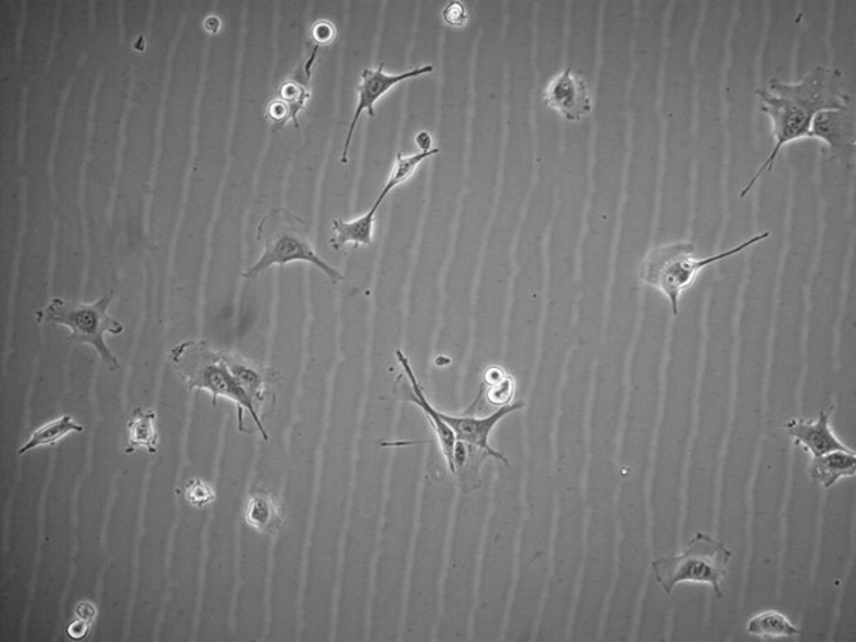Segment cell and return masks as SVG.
Returning <instances> with one entry per match:
<instances>
[{"label":"cell","mask_w":856,"mask_h":642,"mask_svg":"<svg viewBox=\"0 0 856 642\" xmlns=\"http://www.w3.org/2000/svg\"><path fill=\"white\" fill-rule=\"evenodd\" d=\"M761 100L763 115L771 123L773 148L765 159L763 166L755 172L753 179L741 191L745 199L754 186L767 172H771L781 150L801 140H809L810 126L819 113L836 111L851 102L846 95L844 79L840 71L817 66L795 84H786L778 79L768 84L757 92Z\"/></svg>","instance_id":"6da1fadb"},{"label":"cell","mask_w":856,"mask_h":642,"mask_svg":"<svg viewBox=\"0 0 856 642\" xmlns=\"http://www.w3.org/2000/svg\"><path fill=\"white\" fill-rule=\"evenodd\" d=\"M768 238H771V231H763L727 252L708 257L696 256V248L692 241H669L655 246L640 263L639 280L650 289L659 291L671 307L674 317H677L680 314L682 294L695 285L705 268L737 256Z\"/></svg>","instance_id":"7a4b0ae2"},{"label":"cell","mask_w":856,"mask_h":642,"mask_svg":"<svg viewBox=\"0 0 856 642\" xmlns=\"http://www.w3.org/2000/svg\"><path fill=\"white\" fill-rule=\"evenodd\" d=\"M171 360L176 375L186 382L189 391H207L213 405L217 404L218 398L229 400L236 407L239 430L246 431L244 417L249 414L263 439L268 440L262 417L241 389L226 362L225 353L216 352L204 341L188 340L172 349Z\"/></svg>","instance_id":"3957f363"},{"label":"cell","mask_w":856,"mask_h":642,"mask_svg":"<svg viewBox=\"0 0 856 642\" xmlns=\"http://www.w3.org/2000/svg\"><path fill=\"white\" fill-rule=\"evenodd\" d=\"M256 239L263 246L262 256L241 273L246 280L257 279L268 268L284 267L293 262L312 264L325 273L330 284L339 285L345 279L343 273L318 256L310 241L307 223L285 207H275L266 213L257 225Z\"/></svg>","instance_id":"277c9868"},{"label":"cell","mask_w":856,"mask_h":642,"mask_svg":"<svg viewBox=\"0 0 856 642\" xmlns=\"http://www.w3.org/2000/svg\"><path fill=\"white\" fill-rule=\"evenodd\" d=\"M115 299L113 289L104 293L93 303L72 302V300L54 298L47 307L38 310L36 317L39 323L65 326L71 330L67 341L72 344H86L95 349L109 370H121L119 360L109 349L104 335L119 336L125 325L109 314L108 310Z\"/></svg>","instance_id":"5b68a950"},{"label":"cell","mask_w":856,"mask_h":642,"mask_svg":"<svg viewBox=\"0 0 856 642\" xmlns=\"http://www.w3.org/2000/svg\"><path fill=\"white\" fill-rule=\"evenodd\" d=\"M732 553L721 541L705 532H696L681 553L655 558V580L669 595L681 582H698L712 587L715 595L722 599L721 584L727 577Z\"/></svg>","instance_id":"8992f818"},{"label":"cell","mask_w":856,"mask_h":642,"mask_svg":"<svg viewBox=\"0 0 856 642\" xmlns=\"http://www.w3.org/2000/svg\"><path fill=\"white\" fill-rule=\"evenodd\" d=\"M385 63H380L377 70H364L362 75H360L356 111H354L353 119L350 122L348 138H345L343 153H341V163L343 165L349 163L350 146H352L354 130H356L363 113L366 112L368 117L373 119V117H376V103L379 102L382 96H386L391 89L405 80L430 75L435 71V66L426 65L390 75V73L385 71Z\"/></svg>","instance_id":"52a82bcc"},{"label":"cell","mask_w":856,"mask_h":642,"mask_svg":"<svg viewBox=\"0 0 856 642\" xmlns=\"http://www.w3.org/2000/svg\"><path fill=\"white\" fill-rule=\"evenodd\" d=\"M855 139L854 100L836 111L822 112L814 117L809 140L826 144L830 156L842 166L854 167Z\"/></svg>","instance_id":"ba28073f"},{"label":"cell","mask_w":856,"mask_h":642,"mask_svg":"<svg viewBox=\"0 0 856 642\" xmlns=\"http://www.w3.org/2000/svg\"><path fill=\"white\" fill-rule=\"evenodd\" d=\"M544 103L562 119L577 123L593 112V92L587 80L572 70L551 77L544 90Z\"/></svg>","instance_id":"9c48e42d"},{"label":"cell","mask_w":856,"mask_h":642,"mask_svg":"<svg viewBox=\"0 0 856 642\" xmlns=\"http://www.w3.org/2000/svg\"><path fill=\"white\" fill-rule=\"evenodd\" d=\"M318 47L314 45L313 52L310 56L293 72L290 79H287L280 86L277 98L270 103L268 108V117L276 125L286 126L287 123H293L295 129H299V115L300 112L306 108L307 100L312 98L313 66L317 61Z\"/></svg>","instance_id":"30bf717a"},{"label":"cell","mask_w":856,"mask_h":642,"mask_svg":"<svg viewBox=\"0 0 856 642\" xmlns=\"http://www.w3.org/2000/svg\"><path fill=\"white\" fill-rule=\"evenodd\" d=\"M524 405L526 404L523 402L505 405V407H500L491 413L490 416L486 417L453 416V414L444 412H440V416L448 423L449 427L452 428L455 437H457V441H463V443L471 445V448L480 450V452L489 455L490 458L499 460V462L504 463L505 466H509L505 455L491 448L490 436L503 418L509 416L512 413H516L517 410H521Z\"/></svg>","instance_id":"8fae6325"},{"label":"cell","mask_w":856,"mask_h":642,"mask_svg":"<svg viewBox=\"0 0 856 642\" xmlns=\"http://www.w3.org/2000/svg\"><path fill=\"white\" fill-rule=\"evenodd\" d=\"M835 412V404L830 405L827 410H821L817 418L813 420H803V418H794L784 425L786 436L794 441L795 445L803 449L805 453L810 455V458L819 457L838 450H851L848 445L842 443L835 436L831 428L832 413Z\"/></svg>","instance_id":"7c38bea8"},{"label":"cell","mask_w":856,"mask_h":642,"mask_svg":"<svg viewBox=\"0 0 856 642\" xmlns=\"http://www.w3.org/2000/svg\"><path fill=\"white\" fill-rule=\"evenodd\" d=\"M395 357H398L399 363L402 364L405 377H407L410 385H412L413 395L412 399H410V403L420 408L428 423H430L437 444H439V450L441 455H443L445 466H448L450 475L454 476V449L455 443H457V437H455L454 431L449 427L448 423L441 418L440 410L432 407L430 400L427 399L425 390H423L420 381H418L416 373H414L412 364H410L408 357L405 356L402 350L395 352Z\"/></svg>","instance_id":"4fadbf2b"},{"label":"cell","mask_w":856,"mask_h":642,"mask_svg":"<svg viewBox=\"0 0 856 642\" xmlns=\"http://www.w3.org/2000/svg\"><path fill=\"white\" fill-rule=\"evenodd\" d=\"M225 357L241 389L248 394L250 403L262 417L264 405L270 400L276 372L270 367L259 366L240 354L225 353Z\"/></svg>","instance_id":"5bb4252c"},{"label":"cell","mask_w":856,"mask_h":642,"mask_svg":"<svg viewBox=\"0 0 856 642\" xmlns=\"http://www.w3.org/2000/svg\"><path fill=\"white\" fill-rule=\"evenodd\" d=\"M809 477L823 489H832L844 478L856 475V455L854 450H838L819 457L810 458L808 466Z\"/></svg>","instance_id":"9a60e30c"},{"label":"cell","mask_w":856,"mask_h":642,"mask_svg":"<svg viewBox=\"0 0 856 642\" xmlns=\"http://www.w3.org/2000/svg\"><path fill=\"white\" fill-rule=\"evenodd\" d=\"M382 202L385 200L377 198L370 211L364 213L363 216L354 218V221L345 222L343 218H336L333 227H331V230H333V236L330 239L331 248L340 250L348 244H353L356 249L370 246L373 243L377 212H379Z\"/></svg>","instance_id":"2e32d148"},{"label":"cell","mask_w":856,"mask_h":642,"mask_svg":"<svg viewBox=\"0 0 856 642\" xmlns=\"http://www.w3.org/2000/svg\"><path fill=\"white\" fill-rule=\"evenodd\" d=\"M243 516L249 527L266 536L277 534L284 526V513H281L279 501L267 493L250 495Z\"/></svg>","instance_id":"e0dca14e"},{"label":"cell","mask_w":856,"mask_h":642,"mask_svg":"<svg viewBox=\"0 0 856 642\" xmlns=\"http://www.w3.org/2000/svg\"><path fill=\"white\" fill-rule=\"evenodd\" d=\"M158 414L154 410L138 407L134 410L127 421L126 453L131 454L138 450H146L149 454H156L159 448Z\"/></svg>","instance_id":"ac0fdd59"},{"label":"cell","mask_w":856,"mask_h":642,"mask_svg":"<svg viewBox=\"0 0 856 642\" xmlns=\"http://www.w3.org/2000/svg\"><path fill=\"white\" fill-rule=\"evenodd\" d=\"M85 427L77 423L71 414H63L53 418L32 432L25 444H22L17 454H26L38 449L53 448L65 440L72 432H81Z\"/></svg>","instance_id":"d6986e66"},{"label":"cell","mask_w":856,"mask_h":642,"mask_svg":"<svg viewBox=\"0 0 856 642\" xmlns=\"http://www.w3.org/2000/svg\"><path fill=\"white\" fill-rule=\"evenodd\" d=\"M514 395H516V380L503 367L490 366L482 373L481 390L477 399H482L500 408L513 404Z\"/></svg>","instance_id":"ffe728a7"},{"label":"cell","mask_w":856,"mask_h":642,"mask_svg":"<svg viewBox=\"0 0 856 642\" xmlns=\"http://www.w3.org/2000/svg\"><path fill=\"white\" fill-rule=\"evenodd\" d=\"M746 632L757 639H785V637H798L801 630L790 621V618L776 609H767L757 614L746 624Z\"/></svg>","instance_id":"44dd1931"},{"label":"cell","mask_w":856,"mask_h":642,"mask_svg":"<svg viewBox=\"0 0 856 642\" xmlns=\"http://www.w3.org/2000/svg\"><path fill=\"white\" fill-rule=\"evenodd\" d=\"M440 153V149H431L428 152H418L416 154H410V156H404L403 153H398L395 156L393 168H391L389 179H387L385 188H382L379 198L386 200L387 196L391 193V191L400 188L404 184H407L410 179H412L414 173H416L417 168L420 167L421 163L427 161L436 154Z\"/></svg>","instance_id":"7402d4cb"},{"label":"cell","mask_w":856,"mask_h":642,"mask_svg":"<svg viewBox=\"0 0 856 642\" xmlns=\"http://www.w3.org/2000/svg\"><path fill=\"white\" fill-rule=\"evenodd\" d=\"M184 495L186 503L194 508L207 507L216 499L213 487L200 478H191L186 482Z\"/></svg>","instance_id":"603a6c76"},{"label":"cell","mask_w":856,"mask_h":642,"mask_svg":"<svg viewBox=\"0 0 856 642\" xmlns=\"http://www.w3.org/2000/svg\"><path fill=\"white\" fill-rule=\"evenodd\" d=\"M443 20L449 26H466L468 20L466 7L460 2L449 3L443 11Z\"/></svg>","instance_id":"cb8c5ba5"},{"label":"cell","mask_w":856,"mask_h":642,"mask_svg":"<svg viewBox=\"0 0 856 642\" xmlns=\"http://www.w3.org/2000/svg\"><path fill=\"white\" fill-rule=\"evenodd\" d=\"M313 39L316 47L320 48L322 45L330 43L335 39V27L329 22H320L313 29Z\"/></svg>","instance_id":"d4e9b609"},{"label":"cell","mask_w":856,"mask_h":642,"mask_svg":"<svg viewBox=\"0 0 856 642\" xmlns=\"http://www.w3.org/2000/svg\"><path fill=\"white\" fill-rule=\"evenodd\" d=\"M89 624L90 621H88V619L77 617L75 621H72L70 627H67V635H70L72 640L85 639L89 632Z\"/></svg>","instance_id":"484cf974"},{"label":"cell","mask_w":856,"mask_h":642,"mask_svg":"<svg viewBox=\"0 0 856 642\" xmlns=\"http://www.w3.org/2000/svg\"><path fill=\"white\" fill-rule=\"evenodd\" d=\"M431 144L432 139L428 131L421 130L420 134L416 135V146L418 149H420V152H428V150L435 149L431 148Z\"/></svg>","instance_id":"4316f807"},{"label":"cell","mask_w":856,"mask_h":642,"mask_svg":"<svg viewBox=\"0 0 856 642\" xmlns=\"http://www.w3.org/2000/svg\"><path fill=\"white\" fill-rule=\"evenodd\" d=\"M96 616V609L92 604L84 603L79 605L77 608V617L88 619V621H92L93 617Z\"/></svg>","instance_id":"83f0119b"}]
</instances>
